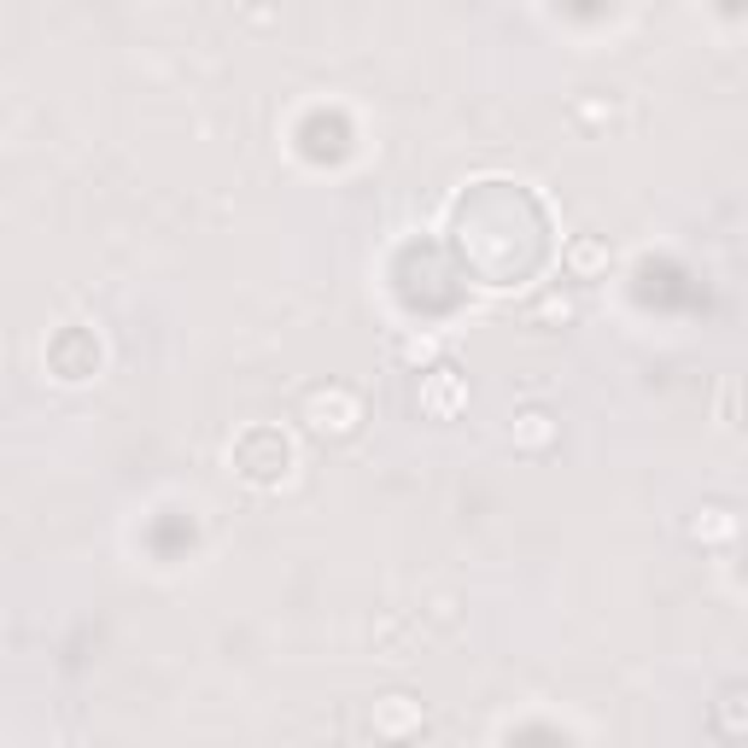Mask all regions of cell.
Returning a JSON list of instances; mask_svg holds the SVG:
<instances>
[{
  "mask_svg": "<svg viewBox=\"0 0 748 748\" xmlns=\"http://www.w3.org/2000/svg\"><path fill=\"white\" fill-rule=\"evenodd\" d=\"M357 421H363V404H357L346 386H316V393H304V428L316 439H351Z\"/></svg>",
  "mask_w": 748,
  "mask_h": 748,
  "instance_id": "obj_1",
  "label": "cell"
},
{
  "mask_svg": "<svg viewBox=\"0 0 748 748\" xmlns=\"http://www.w3.org/2000/svg\"><path fill=\"white\" fill-rule=\"evenodd\" d=\"M468 404V381L456 374L451 363H439V369H428L421 374V386H416V410L421 416H433V421H451L456 410Z\"/></svg>",
  "mask_w": 748,
  "mask_h": 748,
  "instance_id": "obj_2",
  "label": "cell"
},
{
  "mask_svg": "<svg viewBox=\"0 0 748 748\" xmlns=\"http://www.w3.org/2000/svg\"><path fill=\"white\" fill-rule=\"evenodd\" d=\"M561 269H568V281H603L608 269H615V252H608V241L580 234V241L561 246Z\"/></svg>",
  "mask_w": 748,
  "mask_h": 748,
  "instance_id": "obj_3",
  "label": "cell"
},
{
  "mask_svg": "<svg viewBox=\"0 0 748 748\" xmlns=\"http://www.w3.org/2000/svg\"><path fill=\"white\" fill-rule=\"evenodd\" d=\"M690 538L696 544H731V538H737V515H731L725 503H702V509H696V521H690Z\"/></svg>",
  "mask_w": 748,
  "mask_h": 748,
  "instance_id": "obj_4",
  "label": "cell"
},
{
  "mask_svg": "<svg viewBox=\"0 0 748 748\" xmlns=\"http://www.w3.org/2000/svg\"><path fill=\"white\" fill-rule=\"evenodd\" d=\"M713 720H720L725 737H748V685H731L720 702H713Z\"/></svg>",
  "mask_w": 748,
  "mask_h": 748,
  "instance_id": "obj_5",
  "label": "cell"
},
{
  "mask_svg": "<svg viewBox=\"0 0 748 748\" xmlns=\"http://www.w3.org/2000/svg\"><path fill=\"white\" fill-rule=\"evenodd\" d=\"M533 322H550V328H573V322H580V299L561 293V287H550V293H538Z\"/></svg>",
  "mask_w": 748,
  "mask_h": 748,
  "instance_id": "obj_6",
  "label": "cell"
},
{
  "mask_svg": "<svg viewBox=\"0 0 748 748\" xmlns=\"http://www.w3.org/2000/svg\"><path fill=\"white\" fill-rule=\"evenodd\" d=\"M550 439H556V428H550V416H544V410L515 416V445H521V451H544Z\"/></svg>",
  "mask_w": 748,
  "mask_h": 748,
  "instance_id": "obj_7",
  "label": "cell"
},
{
  "mask_svg": "<svg viewBox=\"0 0 748 748\" xmlns=\"http://www.w3.org/2000/svg\"><path fill=\"white\" fill-rule=\"evenodd\" d=\"M398 357H404V363H416V369H428L433 357H439V339L433 334H416V339H404V346H398Z\"/></svg>",
  "mask_w": 748,
  "mask_h": 748,
  "instance_id": "obj_8",
  "label": "cell"
}]
</instances>
